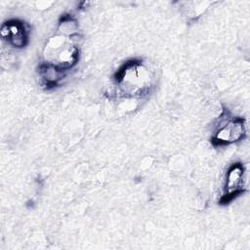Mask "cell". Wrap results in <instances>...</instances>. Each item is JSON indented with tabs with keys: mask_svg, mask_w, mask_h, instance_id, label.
Listing matches in <instances>:
<instances>
[{
	"mask_svg": "<svg viewBox=\"0 0 250 250\" xmlns=\"http://www.w3.org/2000/svg\"><path fill=\"white\" fill-rule=\"evenodd\" d=\"M244 129L243 121L240 118L229 121L226 126L222 127L212 139L214 145H223L235 142L242 138Z\"/></svg>",
	"mask_w": 250,
	"mask_h": 250,
	"instance_id": "obj_3",
	"label": "cell"
},
{
	"mask_svg": "<svg viewBox=\"0 0 250 250\" xmlns=\"http://www.w3.org/2000/svg\"><path fill=\"white\" fill-rule=\"evenodd\" d=\"M242 179H243V167L240 163L233 164L227 175L226 183V194L222 197V203H228L232 200L236 195L242 192Z\"/></svg>",
	"mask_w": 250,
	"mask_h": 250,
	"instance_id": "obj_2",
	"label": "cell"
},
{
	"mask_svg": "<svg viewBox=\"0 0 250 250\" xmlns=\"http://www.w3.org/2000/svg\"><path fill=\"white\" fill-rule=\"evenodd\" d=\"M1 37L16 48H22L27 43V31L22 21L12 20L1 26Z\"/></svg>",
	"mask_w": 250,
	"mask_h": 250,
	"instance_id": "obj_1",
	"label": "cell"
}]
</instances>
